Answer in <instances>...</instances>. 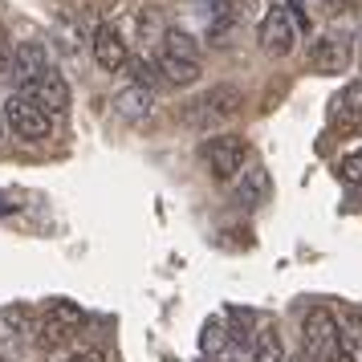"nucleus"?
Masks as SVG:
<instances>
[{
  "mask_svg": "<svg viewBox=\"0 0 362 362\" xmlns=\"http://www.w3.org/2000/svg\"><path fill=\"white\" fill-rule=\"evenodd\" d=\"M0 338H8V342H25L29 334H33V310L29 305H4L0 310Z\"/></svg>",
  "mask_w": 362,
  "mask_h": 362,
  "instance_id": "16",
  "label": "nucleus"
},
{
  "mask_svg": "<svg viewBox=\"0 0 362 362\" xmlns=\"http://www.w3.org/2000/svg\"><path fill=\"white\" fill-rule=\"evenodd\" d=\"M199 350L208 354V362H232V338L220 317H208L199 329Z\"/></svg>",
  "mask_w": 362,
  "mask_h": 362,
  "instance_id": "14",
  "label": "nucleus"
},
{
  "mask_svg": "<svg viewBox=\"0 0 362 362\" xmlns=\"http://www.w3.org/2000/svg\"><path fill=\"white\" fill-rule=\"evenodd\" d=\"M269 196H273L269 171H264L261 163H248L245 171H240V180H236V199H240L245 208H261Z\"/></svg>",
  "mask_w": 362,
  "mask_h": 362,
  "instance_id": "11",
  "label": "nucleus"
},
{
  "mask_svg": "<svg viewBox=\"0 0 362 362\" xmlns=\"http://www.w3.org/2000/svg\"><path fill=\"white\" fill-rule=\"evenodd\" d=\"M127 66H131V78H134V86H143V90H155V82H159L155 74H159V69L151 66L147 57H143V62H127Z\"/></svg>",
  "mask_w": 362,
  "mask_h": 362,
  "instance_id": "22",
  "label": "nucleus"
},
{
  "mask_svg": "<svg viewBox=\"0 0 362 362\" xmlns=\"http://www.w3.org/2000/svg\"><path fill=\"white\" fill-rule=\"evenodd\" d=\"M334 118L346 131H362V82H350L342 90V98L334 102Z\"/></svg>",
  "mask_w": 362,
  "mask_h": 362,
  "instance_id": "15",
  "label": "nucleus"
},
{
  "mask_svg": "<svg viewBox=\"0 0 362 362\" xmlns=\"http://www.w3.org/2000/svg\"><path fill=\"white\" fill-rule=\"evenodd\" d=\"M301 354L313 362H338L342 350H338V322L326 305H313L305 313V326H301Z\"/></svg>",
  "mask_w": 362,
  "mask_h": 362,
  "instance_id": "1",
  "label": "nucleus"
},
{
  "mask_svg": "<svg viewBox=\"0 0 362 362\" xmlns=\"http://www.w3.org/2000/svg\"><path fill=\"white\" fill-rule=\"evenodd\" d=\"M297 362H305V358H297Z\"/></svg>",
  "mask_w": 362,
  "mask_h": 362,
  "instance_id": "31",
  "label": "nucleus"
},
{
  "mask_svg": "<svg viewBox=\"0 0 362 362\" xmlns=\"http://www.w3.org/2000/svg\"><path fill=\"white\" fill-rule=\"evenodd\" d=\"M338 180L350 183V187H362V151L346 155L342 163H338Z\"/></svg>",
  "mask_w": 362,
  "mask_h": 362,
  "instance_id": "21",
  "label": "nucleus"
},
{
  "mask_svg": "<svg viewBox=\"0 0 362 362\" xmlns=\"http://www.w3.org/2000/svg\"><path fill=\"white\" fill-rule=\"evenodd\" d=\"M0 106H4V127L17 134V139H25V143H41V139H49L53 118L45 115L41 106H33L25 94H13V98H4Z\"/></svg>",
  "mask_w": 362,
  "mask_h": 362,
  "instance_id": "2",
  "label": "nucleus"
},
{
  "mask_svg": "<svg viewBox=\"0 0 362 362\" xmlns=\"http://www.w3.org/2000/svg\"><path fill=\"white\" fill-rule=\"evenodd\" d=\"M66 362H106L98 354V350H82V354H74V358H66Z\"/></svg>",
  "mask_w": 362,
  "mask_h": 362,
  "instance_id": "26",
  "label": "nucleus"
},
{
  "mask_svg": "<svg viewBox=\"0 0 362 362\" xmlns=\"http://www.w3.org/2000/svg\"><path fill=\"white\" fill-rule=\"evenodd\" d=\"M257 41H261V49L269 53V57H289L293 45H297V29H293V21H289V13H285V8H269L261 17Z\"/></svg>",
  "mask_w": 362,
  "mask_h": 362,
  "instance_id": "5",
  "label": "nucleus"
},
{
  "mask_svg": "<svg viewBox=\"0 0 362 362\" xmlns=\"http://www.w3.org/2000/svg\"><path fill=\"white\" fill-rule=\"evenodd\" d=\"M334 322H338V350H342V358L362 362V310L342 305L334 313Z\"/></svg>",
  "mask_w": 362,
  "mask_h": 362,
  "instance_id": "10",
  "label": "nucleus"
},
{
  "mask_svg": "<svg viewBox=\"0 0 362 362\" xmlns=\"http://www.w3.org/2000/svg\"><path fill=\"white\" fill-rule=\"evenodd\" d=\"M151 106H155V98H151V90H143V86H127V90L115 94V115L122 122H143V118H151Z\"/></svg>",
  "mask_w": 362,
  "mask_h": 362,
  "instance_id": "13",
  "label": "nucleus"
},
{
  "mask_svg": "<svg viewBox=\"0 0 362 362\" xmlns=\"http://www.w3.org/2000/svg\"><path fill=\"white\" fill-rule=\"evenodd\" d=\"M0 362H8V358H4V354H0Z\"/></svg>",
  "mask_w": 362,
  "mask_h": 362,
  "instance_id": "30",
  "label": "nucleus"
},
{
  "mask_svg": "<svg viewBox=\"0 0 362 362\" xmlns=\"http://www.w3.org/2000/svg\"><path fill=\"white\" fill-rule=\"evenodd\" d=\"M139 29H143V37H147V41H159V37H163V21H159V13H155V8H147V13L139 17Z\"/></svg>",
  "mask_w": 362,
  "mask_h": 362,
  "instance_id": "23",
  "label": "nucleus"
},
{
  "mask_svg": "<svg viewBox=\"0 0 362 362\" xmlns=\"http://www.w3.org/2000/svg\"><path fill=\"white\" fill-rule=\"evenodd\" d=\"M49 69H53L49 49H45L41 41H21L17 49H13V74H8V78H17V90H25L29 82L45 78Z\"/></svg>",
  "mask_w": 362,
  "mask_h": 362,
  "instance_id": "7",
  "label": "nucleus"
},
{
  "mask_svg": "<svg viewBox=\"0 0 362 362\" xmlns=\"http://www.w3.org/2000/svg\"><path fill=\"white\" fill-rule=\"evenodd\" d=\"M204 155H208V167H212L216 180H232V175H240V167L248 159V143L240 134H216L204 147Z\"/></svg>",
  "mask_w": 362,
  "mask_h": 362,
  "instance_id": "4",
  "label": "nucleus"
},
{
  "mask_svg": "<svg viewBox=\"0 0 362 362\" xmlns=\"http://www.w3.org/2000/svg\"><path fill=\"white\" fill-rule=\"evenodd\" d=\"M8 212H17V204H8V199H0V216H8Z\"/></svg>",
  "mask_w": 362,
  "mask_h": 362,
  "instance_id": "27",
  "label": "nucleus"
},
{
  "mask_svg": "<svg viewBox=\"0 0 362 362\" xmlns=\"http://www.w3.org/2000/svg\"><path fill=\"white\" fill-rule=\"evenodd\" d=\"M252 362H285V346H281L277 326L257 329V342H252Z\"/></svg>",
  "mask_w": 362,
  "mask_h": 362,
  "instance_id": "19",
  "label": "nucleus"
},
{
  "mask_svg": "<svg viewBox=\"0 0 362 362\" xmlns=\"http://www.w3.org/2000/svg\"><path fill=\"white\" fill-rule=\"evenodd\" d=\"M285 13H289V21H293L297 33H310V13L301 8V0H289V4H285Z\"/></svg>",
  "mask_w": 362,
  "mask_h": 362,
  "instance_id": "24",
  "label": "nucleus"
},
{
  "mask_svg": "<svg viewBox=\"0 0 362 362\" xmlns=\"http://www.w3.org/2000/svg\"><path fill=\"white\" fill-rule=\"evenodd\" d=\"M155 69H159V74H163L171 86H192V82H199V62H192V57H171V53H159Z\"/></svg>",
  "mask_w": 362,
  "mask_h": 362,
  "instance_id": "17",
  "label": "nucleus"
},
{
  "mask_svg": "<svg viewBox=\"0 0 362 362\" xmlns=\"http://www.w3.org/2000/svg\"><path fill=\"white\" fill-rule=\"evenodd\" d=\"M0 131H4V106H0Z\"/></svg>",
  "mask_w": 362,
  "mask_h": 362,
  "instance_id": "29",
  "label": "nucleus"
},
{
  "mask_svg": "<svg viewBox=\"0 0 362 362\" xmlns=\"http://www.w3.org/2000/svg\"><path fill=\"white\" fill-rule=\"evenodd\" d=\"M17 94H25V98L33 102V106H41L45 115H66L69 110V86L66 78L57 74V69H49L45 78H37V82H29L25 90H17Z\"/></svg>",
  "mask_w": 362,
  "mask_h": 362,
  "instance_id": "6",
  "label": "nucleus"
},
{
  "mask_svg": "<svg viewBox=\"0 0 362 362\" xmlns=\"http://www.w3.org/2000/svg\"><path fill=\"white\" fill-rule=\"evenodd\" d=\"M94 62H98L102 69H122L131 57H127V41L118 37V29H110V25H102L98 33H94Z\"/></svg>",
  "mask_w": 362,
  "mask_h": 362,
  "instance_id": "12",
  "label": "nucleus"
},
{
  "mask_svg": "<svg viewBox=\"0 0 362 362\" xmlns=\"http://www.w3.org/2000/svg\"><path fill=\"white\" fill-rule=\"evenodd\" d=\"M86 322L82 305H74V301H53L49 310L41 313V326H37V346L41 350H53V346L69 342L74 334H78V326Z\"/></svg>",
  "mask_w": 362,
  "mask_h": 362,
  "instance_id": "3",
  "label": "nucleus"
},
{
  "mask_svg": "<svg viewBox=\"0 0 362 362\" xmlns=\"http://www.w3.org/2000/svg\"><path fill=\"white\" fill-rule=\"evenodd\" d=\"M342 8H362V0H338Z\"/></svg>",
  "mask_w": 362,
  "mask_h": 362,
  "instance_id": "28",
  "label": "nucleus"
},
{
  "mask_svg": "<svg viewBox=\"0 0 362 362\" xmlns=\"http://www.w3.org/2000/svg\"><path fill=\"white\" fill-rule=\"evenodd\" d=\"M236 110H240V90L216 86V90H208L199 102H192L187 122H220V118H232Z\"/></svg>",
  "mask_w": 362,
  "mask_h": 362,
  "instance_id": "8",
  "label": "nucleus"
},
{
  "mask_svg": "<svg viewBox=\"0 0 362 362\" xmlns=\"http://www.w3.org/2000/svg\"><path fill=\"white\" fill-rule=\"evenodd\" d=\"M163 53H171V57H192V62H199V49H196V37L187 33H163Z\"/></svg>",
  "mask_w": 362,
  "mask_h": 362,
  "instance_id": "20",
  "label": "nucleus"
},
{
  "mask_svg": "<svg viewBox=\"0 0 362 362\" xmlns=\"http://www.w3.org/2000/svg\"><path fill=\"white\" fill-rule=\"evenodd\" d=\"M224 317H228V338H232V346H240V350H252V342H257V313L252 310H240V305H228V313H224Z\"/></svg>",
  "mask_w": 362,
  "mask_h": 362,
  "instance_id": "18",
  "label": "nucleus"
},
{
  "mask_svg": "<svg viewBox=\"0 0 362 362\" xmlns=\"http://www.w3.org/2000/svg\"><path fill=\"white\" fill-rule=\"evenodd\" d=\"M0 74H13V41L0 29Z\"/></svg>",
  "mask_w": 362,
  "mask_h": 362,
  "instance_id": "25",
  "label": "nucleus"
},
{
  "mask_svg": "<svg viewBox=\"0 0 362 362\" xmlns=\"http://www.w3.org/2000/svg\"><path fill=\"white\" fill-rule=\"evenodd\" d=\"M346 62H350V41L346 37H322L313 41L310 53H305V66L313 74H342Z\"/></svg>",
  "mask_w": 362,
  "mask_h": 362,
  "instance_id": "9",
  "label": "nucleus"
}]
</instances>
